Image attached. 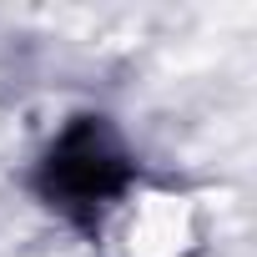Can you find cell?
Masks as SVG:
<instances>
[{
    "instance_id": "obj_1",
    "label": "cell",
    "mask_w": 257,
    "mask_h": 257,
    "mask_svg": "<svg viewBox=\"0 0 257 257\" xmlns=\"http://www.w3.org/2000/svg\"><path fill=\"white\" fill-rule=\"evenodd\" d=\"M126 187H132V157L101 116L71 121L36 172V192L76 227H91Z\"/></svg>"
}]
</instances>
